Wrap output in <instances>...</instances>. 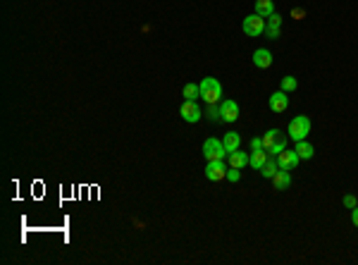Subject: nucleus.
<instances>
[{
    "label": "nucleus",
    "instance_id": "dca6fc26",
    "mask_svg": "<svg viewBox=\"0 0 358 265\" xmlns=\"http://www.w3.org/2000/svg\"><path fill=\"white\" fill-rule=\"evenodd\" d=\"M222 144H225V148H227V153H234L239 146H241V136H239L237 132H227L225 134V139H222Z\"/></svg>",
    "mask_w": 358,
    "mask_h": 265
},
{
    "label": "nucleus",
    "instance_id": "6ab92c4d",
    "mask_svg": "<svg viewBox=\"0 0 358 265\" xmlns=\"http://www.w3.org/2000/svg\"><path fill=\"white\" fill-rule=\"evenodd\" d=\"M182 93H184V100L201 98V88H198V84H186V86L182 88Z\"/></svg>",
    "mask_w": 358,
    "mask_h": 265
},
{
    "label": "nucleus",
    "instance_id": "39448f33",
    "mask_svg": "<svg viewBox=\"0 0 358 265\" xmlns=\"http://www.w3.org/2000/svg\"><path fill=\"white\" fill-rule=\"evenodd\" d=\"M179 115H182V120L189 122V124H194L203 117V108L196 103V100H184L182 103V108H179Z\"/></svg>",
    "mask_w": 358,
    "mask_h": 265
},
{
    "label": "nucleus",
    "instance_id": "393cba45",
    "mask_svg": "<svg viewBox=\"0 0 358 265\" xmlns=\"http://www.w3.org/2000/svg\"><path fill=\"white\" fill-rule=\"evenodd\" d=\"M239 177H241V175H239L237 167H229V170H227V179H229V182H239Z\"/></svg>",
    "mask_w": 358,
    "mask_h": 265
},
{
    "label": "nucleus",
    "instance_id": "2eb2a0df",
    "mask_svg": "<svg viewBox=\"0 0 358 265\" xmlns=\"http://www.w3.org/2000/svg\"><path fill=\"white\" fill-rule=\"evenodd\" d=\"M294 151L299 153V158H301V160H311V158L315 155L313 144H308L306 139H304V141H296V148H294Z\"/></svg>",
    "mask_w": 358,
    "mask_h": 265
},
{
    "label": "nucleus",
    "instance_id": "f3484780",
    "mask_svg": "<svg viewBox=\"0 0 358 265\" xmlns=\"http://www.w3.org/2000/svg\"><path fill=\"white\" fill-rule=\"evenodd\" d=\"M272 12H275V2L272 0H256V14H261V17H270Z\"/></svg>",
    "mask_w": 358,
    "mask_h": 265
},
{
    "label": "nucleus",
    "instance_id": "aec40b11",
    "mask_svg": "<svg viewBox=\"0 0 358 265\" xmlns=\"http://www.w3.org/2000/svg\"><path fill=\"white\" fill-rule=\"evenodd\" d=\"M280 136H282V132H280V129H270V132H265V136H263V148L268 151V148H270V146L275 144Z\"/></svg>",
    "mask_w": 358,
    "mask_h": 265
},
{
    "label": "nucleus",
    "instance_id": "f8f14e48",
    "mask_svg": "<svg viewBox=\"0 0 358 265\" xmlns=\"http://www.w3.org/2000/svg\"><path fill=\"white\" fill-rule=\"evenodd\" d=\"M289 184H292V177H289L287 170H280L277 175L272 177V187H275V191H284V189H289Z\"/></svg>",
    "mask_w": 358,
    "mask_h": 265
},
{
    "label": "nucleus",
    "instance_id": "20e7f679",
    "mask_svg": "<svg viewBox=\"0 0 358 265\" xmlns=\"http://www.w3.org/2000/svg\"><path fill=\"white\" fill-rule=\"evenodd\" d=\"M265 26H268V19L261 17V14L244 17V33H246V36H263V33H265Z\"/></svg>",
    "mask_w": 358,
    "mask_h": 265
},
{
    "label": "nucleus",
    "instance_id": "6e6552de",
    "mask_svg": "<svg viewBox=\"0 0 358 265\" xmlns=\"http://www.w3.org/2000/svg\"><path fill=\"white\" fill-rule=\"evenodd\" d=\"M220 120L222 122H237L239 120V105L234 100L220 103Z\"/></svg>",
    "mask_w": 358,
    "mask_h": 265
},
{
    "label": "nucleus",
    "instance_id": "412c9836",
    "mask_svg": "<svg viewBox=\"0 0 358 265\" xmlns=\"http://www.w3.org/2000/svg\"><path fill=\"white\" fill-rule=\"evenodd\" d=\"M284 148H287V139H284V136H280V139H277V141H275V144H272L270 148H268V153H270V155H275V158H277V155L282 153Z\"/></svg>",
    "mask_w": 358,
    "mask_h": 265
},
{
    "label": "nucleus",
    "instance_id": "f03ea898",
    "mask_svg": "<svg viewBox=\"0 0 358 265\" xmlns=\"http://www.w3.org/2000/svg\"><path fill=\"white\" fill-rule=\"evenodd\" d=\"M287 134H289V139H294V141H304L306 136L311 134V120H308L306 115H296V117L289 122Z\"/></svg>",
    "mask_w": 358,
    "mask_h": 265
},
{
    "label": "nucleus",
    "instance_id": "b1692460",
    "mask_svg": "<svg viewBox=\"0 0 358 265\" xmlns=\"http://www.w3.org/2000/svg\"><path fill=\"white\" fill-rule=\"evenodd\" d=\"M344 206H347V208H356V206H358L356 196H351V194H347V196H344Z\"/></svg>",
    "mask_w": 358,
    "mask_h": 265
},
{
    "label": "nucleus",
    "instance_id": "5701e85b",
    "mask_svg": "<svg viewBox=\"0 0 358 265\" xmlns=\"http://www.w3.org/2000/svg\"><path fill=\"white\" fill-rule=\"evenodd\" d=\"M206 117L208 120H220V105L217 103H210L206 108Z\"/></svg>",
    "mask_w": 358,
    "mask_h": 265
},
{
    "label": "nucleus",
    "instance_id": "9d476101",
    "mask_svg": "<svg viewBox=\"0 0 358 265\" xmlns=\"http://www.w3.org/2000/svg\"><path fill=\"white\" fill-rule=\"evenodd\" d=\"M268 160H270V153H265V148H258V151H253V153H251L249 165L253 167V170H258V172H261L263 165H265Z\"/></svg>",
    "mask_w": 358,
    "mask_h": 265
},
{
    "label": "nucleus",
    "instance_id": "0eeeda50",
    "mask_svg": "<svg viewBox=\"0 0 358 265\" xmlns=\"http://www.w3.org/2000/svg\"><path fill=\"white\" fill-rule=\"evenodd\" d=\"M299 163H301V158H299V153H296V151H287V148H284L282 153L277 155V165H280V170H287V172L296 170V167H299Z\"/></svg>",
    "mask_w": 358,
    "mask_h": 265
},
{
    "label": "nucleus",
    "instance_id": "1a4fd4ad",
    "mask_svg": "<svg viewBox=\"0 0 358 265\" xmlns=\"http://www.w3.org/2000/svg\"><path fill=\"white\" fill-rule=\"evenodd\" d=\"M289 108V96H287V91H275L270 96V110L272 112H284Z\"/></svg>",
    "mask_w": 358,
    "mask_h": 265
},
{
    "label": "nucleus",
    "instance_id": "f257e3e1",
    "mask_svg": "<svg viewBox=\"0 0 358 265\" xmlns=\"http://www.w3.org/2000/svg\"><path fill=\"white\" fill-rule=\"evenodd\" d=\"M198 88H201V98L206 100V105L220 103V98H222V84H220V79H215V77H206L198 84Z\"/></svg>",
    "mask_w": 358,
    "mask_h": 265
},
{
    "label": "nucleus",
    "instance_id": "a878e982",
    "mask_svg": "<svg viewBox=\"0 0 358 265\" xmlns=\"http://www.w3.org/2000/svg\"><path fill=\"white\" fill-rule=\"evenodd\" d=\"M258 148H263V139H251V151H258Z\"/></svg>",
    "mask_w": 358,
    "mask_h": 265
},
{
    "label": "nucleus",
    "instance_id": "9b49d317",
    "mask_svg": "<svg viewBox=\"0 0 358 265\" xmlns=\"http://www.w3.org/2000/svg\"><path fill=\"white\" fill-rule=\"evenodd\" d=\"M253 65L261 67V69H268V67L272 65V53L265 50V48H258V50L253 53Z\"/></svg>",
    "mask_w": 358,
    "mask_h": 265
},
{
    "label": "nucleus",
    "instance_id": "cd10ccee",
    "mask_svg": "<svg viewBox=\"0 0 358 265\" xmlns=\"http://www.w3.org/2000/svg\"><path fill=\"white\" fill-rule=\"evenodd\" d=\"M292 17H296V19H304L306 12L304 10H292Z\"/></svg>",
    "mask_w": 358,
    "mask_h": 265
},
{
    "label": "nucleus",
    "instance_id": "4be33fe9",
    "mask_svg": "<svg viewBox=\"0 0 358 265\" xmlns=\"http://www.w3.org/2000/svg\"><path fill=\"white\" fill-rule=\"evenodd\" d=\"M296 86H299V81L294 77H282V91L292 93V91H296Z\"/></svg>",
    "mask_w": 358,
    "mask_h": 265
},
{
    "label": "nucleus",
    "instance_id": "4468645a",
    "mask_svg": "<svg viewBox=\"0 0 358 265\" xmlns=\"http://www.w3.org/2000/svg\"><path fill=\"white\" fill-rule=\"evenodd\" d=\"M280 24H282V17L272 12L270 17H268V26H265V33H268L270 38H277V36H280Z\"/></svg>",
    "mask_w": 358,
    "mask_h": 265
},
{
    "label": "nucleus",
    "instance_id": "bb28decb",
    "mask_svg": "<svg viewBox=\"0 0 358 265\" xmlns=\"http://www.w3.org/2000/svg\"><path fill=\"white\" fill-rule=\"evenodd\" d=\"M351 222L358 227V206H356V208H351Z\"/></svg>",
    "mask_w": 358,
    "mask_h": 265
},
{
    "label": "nucleus",
    "instance_id": "a211bd4d",
    "mask_svg": "<svg viewBox=\"0 0 358 265\" xmlns=\"http://www.w3.org/2000/svg\"><path fill=\"white\" fill-rule=\"evenodd\" d=\"M277 172H280V165H277V158H275V160H268V163H265V165H263V170H261V175L265 177V179H272V177L277 175Z\"/></svg>",
    "mask_w": 358,
    "mask_h": 265
},
{
    "label": "nucleus",
    "instance_id": "7ed1b4c3",
    "mask_svg": "<svg viewBox=\"0 0 358 265\" xmlns=\"http://www.w3.org/2000/svg\"><path fill=\"white\" fill-rule=\"evenodd\" d=\"M203 155H206V160H225V155L227 153V148L225 144L220 141V139H206V144H203Z\"/></svg>",
    "mask_w": 358,
    "mask_h": 265
},
{
    "label": "nucleus",
    "instance_id": "ddd939ff",
    "mask_svg": "<svg viewBox=\"0 0 358 265\" xmlns=\"http://www.w3.org/2000/svg\"><path fill=\"white\" fill-rule=\"evenodd\" d=\"M227 158H229V167H237V170H241V167L249 165L251 155H246L244 151H239V148H237V151H234V153H229Z\"/></svg>",
    "mask_w": 358,
    "mask_h": 265
},
{
    "label": "nucleus",
    "instance_id": "423d86ee",
    "mask_svg": "<svg viewBox=\"0 0 358 265\" xmlns=\"http://www.w3.org/2000/svg\"><path fill=\"white\" fill-rule=\"evenodd\" d=\"M206 177L210 182H222L227 179V167H225V160H210L206 165Z\"/></svg>",
    "mask_w": 358,
    "mask_h": 265
}]
</instances>
